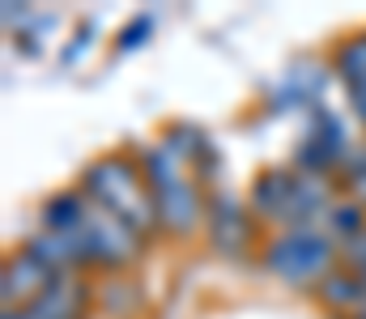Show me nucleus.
Instances as JSON below:
<instances>
[{"label":"nucleus","mask_w":366,"mask_h":319,"mask_svg":"<svg viewBox=\"0 0 366 319\" xmlns=\"http://www.w3.org/2000/svg\"><path fill=\"white\" fill-rule=\"evenodd\" d=\"M43 230L64 234L77 247L81 268L86 264H94V268H128L141 255V234L128 230L107 209H98L81 188L77 192H56L43 205Z\"/></svg>","instance_id":"1"},{"label":"nucleus","mask_w":366,"mask_h":319,"mask_svg":"<svg viewBox=\"0 0 366 319\" xmlns=\"http://www.w3.org/2000/svg\"><path fill=\"white\" fill-rule=\"evenodd\" d=\"M81 192L90 196L98 209H107L111 217H119L128 230H137L141 238L158 226V205H154V192H149V179L145 171L132 162V158H98L86 166L81 175Z\"/></svg>","instance_id":"2"},{"label":"nucleus","mask_w":366,"mask_h":319,"mask_svg":"<svg viewBox=\"0 0 366 319\" xmlns=\"http://www.w3.org/2000/svg\"><path fill=\"white\" fill-rule=\"evenodd\" d=\"M141 171L149 179V192H154V205H158V226H167L171 234H192L209 209H204V196L192 179V166L175 145H154L141 153Z\"/></svg>","instance_id":"3"},{"label":"nucleus","mask_w":366,"mask_h":319,"mask_svg":"<svg viewBox=\"0 0 366 319\" xmlns=\"http://www.w3.org/2000/svg\"><path fill=\"white\" fill-rule=\"evenodd\" d=\"M264 268L273 273L281 285L315 290L332 268H341V243L324 226L281 230L273 243L264 247Z\"/></svg>","instance_id":"4"},{"label":"nucleus","mask_w":366,"mask_h":319,"mask_svg":"<svg viewBox=\"0 0 366 319\" xmlns=\"http://www.w3.org/2000/svg\"><path fill=\"white\" fill-rule=\"evenodd\" d=\"M60 273H51L34 251H17V255H9L4 260V273H0V298H4V311H30L43 294H47V285L56 281Z\"/></svg>","instance_id":"5"},{"label":"nucleus","mask_w":366,"mask_h":319,"mask_svg":"<svg viewBox=\"0 0 366 319\" xmlns=\"http://www.w3.org/2000/svg\"><path fill=\"white\" fill-rule=\"evenodd\" d=\"M86 307H90V281L81 273H60L30 311L43 319H86Z\"/></svg>","instance_id":"6"},{"label":"nucleus","mask_w":366,"mask_h":319,"mask_svg":"<svg viewBox=\"0 0 366 319\" xmlns=\"http://www.w3.org/2000/svg\"><path fill=\"white\" fill-rule=\"evenodd\" d=\"M204 221H209L213 247L222 255H239L243 251V243H247V209H239L230 196H222V201L209 205V217Z\"/></svg>","instance_id":"7"},{"label":"nucleus","mask_w":366,"mask_h":319,"mask_svg":"<svg viewBox=\"0 0 366 319\" xmlns=\"http://www.w3.org/2000/svg\"><path fill=\"white\" fill-rule=\"evenodd\" d=\"M337 73H341V81H345V90H350V103L358 111V119L366 123V34L341 43V51H337Z\"/></svg>","instance_id":"8"},{"label":"nucleus","mask_w":366,"mask_h":319,"mask_svg":"<svg viewBox=\"0 0 366 319\" xmlns=\"http://www.w3.org/2000/svg\"><path fill=\"white\" fill-rule=\"evenodd\" d=\"M315 294L332 307V311H345V315H354L358 307H362L366 290H362V277L350 268V264H341V268H332L320 285H315Z\"/></svg>","instance_id":"9"},{"label":"nucleus","mask_w":366,"mask_h":319,"mask_svg":"<svg viewBox=\"0 0 366 319\" xmlns=\"http://www.w3.org/2000/svg\"><path fill=\"white\" fill-rule=\"evenodd\" d=\"M26 251H34L51 273H77L81 268V255H77V247L64 238V234H56V230H34L30 238H26Z\"/></svg>","instance_id":"10"},{"label":"nucleus","mask_w":366,"mask_h":319,"mask_svg":"<svg viewBox=\"0 0 366 319\" xmlns=\"http://www.w3.org/2000/svg\"><path fill=\"white\" fill-rule=\"evenodd\" d=\"M341 192L350 201L366 205V145L345 153V162H341Z\"/></svg>","instance_id":"11"},{"label":"nucleus","mask_w":366,"mask_h":319,"mask_svg":"<svg viewBox=\"0 0 366 319\" xmlns=\"http://www.w3.org/2000/svg\"><path fill=\"white\" fill-rule=\"evenodd\" d=\"M341 264H350L354 273H366V226L358 238H350L345 247H341Z\"/></svg>","instance_id":"12"},{"label":"nucleus","mask_w":366,"mask_h":319,"mask_svg":"<svg viewBox=\"0 0 366 319\" xmlns=\"http://www.w3.org/2000/svg\"><path fill=\"white\" fill-rule=\"evenodd\" d=\"M0 319H43V315H34V311H4Z\"/></svg>","instance_id":"13"},{"label":"nucleus","mask_w":366,"mask_h":319,"mask_svg":"<svg viewBox=\"0 0 366 319\" xmlns=\"http://www.w3.org/2000/svg\"><path fill=\"white\" fill-rule=\"evenodd\" d=\"M354 319H366V298H362V307H358V311H354Z\"/></svg>","instance_id":"14"}]
</instances>
